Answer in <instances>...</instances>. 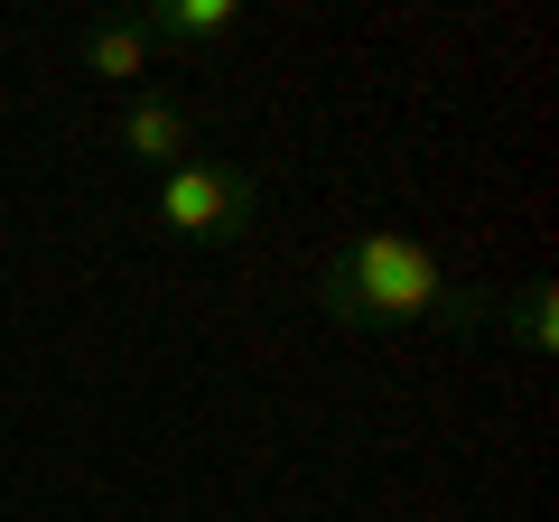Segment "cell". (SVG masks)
Masks as SVG:
<instances>
[{
	"label": "cell",
	"instance_id": "3957f363",
	"mask_svg": "<svg viewBox=\"0 0 559 522\" xmlns=\"http://www.w3.org/2000/svg\"><path fill=\"white\" fill-rule=\"evenodd\" d=\"M112 141L131 150L140 168H159V178H168V168H187V159H205V141H197V112H187L178 94H159V84H140V94L112 112Z\"/></svg>",
	"mask_w": 559,
	"mask_h": 522
},
{
	"label": "cell",
	"instance_id": "7a4b0ae2",
	"mask_svg": "<svg viewBox=\"0 0 559 522\" xmlns=\"http://www.w3.org/2000/svg\"><path fill=\"white\" fill-rule=\"evenodd\" d=\"M150 215L168 242H252L261 224V178L242 159H187L150 187Z\"/></svg>",
	"mask_w": 559,
	"mask_h": 522
},
{
	"label": "cell",
	"instance_id": "277c9868",
	"mask_svg": "<svg viewBox=\"0 0 559 522\" xmlns=\"http://www.w3.org/2000/svg\"><path fill=\"white\" fill-rule=\"evenodd\" d=\"M242 28H252V10H242V0H150V10H140V38H150V57H224V47L242 38Z\"/></svg>",
	"mask_w": 559,
	"mask_h": 522
},
{
	"label": "cell",
	"instance_id": "8992f818",
	"mask_svg": "<svg viewBox=\"0 0 559 522\" xmlns=\"http://www.w3.org/2000/svg\"><path fill=\"white\" fill-rule=\"evenodd\" d=\"M495 327H503L532 364H550V345H559V289L532 281V289H513V299H495Z\"/></svg>",
	"mask_w": 559,
	"mask_h": 522
},
{
	"label": "cell",
	"instance_id": "5b68a950",
	"mask_svg": "<svg viewBox=\"0 0 559 522\" xmlns=\"http://www.w3.org/2000/svg\"><path fill=\"white\" fill-rule=\"evenodd\" d=\"M75 66L94 84H131L140 94V75H150V38H140V10H94V20L75 28Z\"/></svg>",
	"mask_w": 559,
	"mask_h": 522
},
{
	"label": "cell",
	"instance_id": "6da1fadb",
	"mask_svg": "<svg viewBox=\"0 0 559 522\" xmlns=\"http://www.w3.org/2000/svg\"><path fill=\"white\" fill-rule=\"evenodd\" d=\"M318 308L355 336H401V327H485L495 299L485 289H457L439 271V252L401 224H364L355 242L318 261Z\"/></svg>",
	"mask_w": 559,
	"mask_h": 522
}]
</instances>
